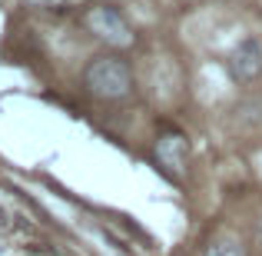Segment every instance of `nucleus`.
<instances>
[{
	"mask_svg": "<svg viewBox=\"0 0 262 256\" xmlns=\"http://www.w3.org/2000/svg\"><path fill=\"white\" fill-rule=\"evenodd\" d=\"M83 87L93 96H100V100H123L133 90V70L116 53H100V57H93L86 64Z\"/></svg>",
	"mask_w": 262,
	"mask_h": 256,
	"instance_id": "obj_1",
	"label": "nucleus"
},
{
	"mask_svg": "<svg viewBox=\"0 0 262 256\" xmlns=\"http://www.w3.org/2000/svg\"><path fill=\"white\" fill-rule=\"evenodd\" d=\"M86 27H90V33H96L100 40H106L110 47H129L136 40L129 20L123 17L113 4H96V7H90V10H86Z\"/></svg>",
	"mask_w": 262,
	"mask_h": 256,
	"instance_id": "obj_2",
	"label": "nucleus"
},
{
	"mask_svg": "<svg viewBox=\"0 0 262 256\" xmlns=\"http://www.w3.org/2000/svg\"><path fill=\"white\" fill-rule=\"evenodd\" d=\"M226 67H229L232 80H239V84H252V80L262 73V47H259V40H252V37L239 40V44L232 47Z\"/></svg>",
	"mask_w": 262,
	"mask_h": 256,
	"instance_id": "obj_3",
	"label": "nucleus"
},
{
	"mask_svg": "<svg viewBox=\"0 0 262 256\" xmlns=\"http://www.w3.org/2000/svg\"><path fill=\"white\" fill-rule=\"evenodd\" d=\"M156 156H160V163L169 173H179L183 163H186V156H189V143H186L183 133H166V136L156 140Z\"/></svg>",
	"mask_w": 262,
	"mask_h": 256,
	"instance_id": "obj_4",
	"label": "nucleus"
},
{
	"mask_svg": "<svg viewBox=\"0 0 262 256\" xmlns=\"http://www.w3.org/2000/svg\"><path fill=\"white\" fill-rule=\"evenodd\" d=\"M206 256H246V246L236 243V240H229V237H223V240H216V243H209Z\"/></svg>",
	"mask_w": 262,
	"mask_h": 256,
	"instance_id": "obj_5",
	"label": "nucleus"
},
{
	"mask_svg": "<svg viewBox=\"0 0 262 256\" xmlns=\"http://www.w3.org/2000/svg\"><path fill=\"white\" fill-rule=\"evenodd\" d=\"M20 4H27V7H47V10H53V7H67V4H73V0H20Z\"/></svg>",
	"mask_w": 262,
	"mask_h": 256,
	"instance_id": "obj_6",
	"label": "nucleus"
},
{
	"mask_svg": "<svg viewBox=\"0 0 262 256\" xmlns=\"http://www.w3.org/2000/svg\"><path fill=\"white\" fill-rule=\"evenodd\" d=\"M259 237H262V223H259Z\"/></svg>",
	"mask_w": 262,
	"mask_h": 256,
	"instance_id": "obj_7",
	"label": "nucleus"
}]
</instances>
